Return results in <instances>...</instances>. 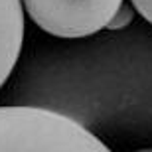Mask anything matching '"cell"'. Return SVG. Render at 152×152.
<instances>
[{
  "mask_svg": "<svg viewBox=\"0 0 152 152\" xmlns=\"http://www.w3.org/2000/svg\"><path fill=\"white\" fill-rule=\"evenodd\" d=\"M130 4L148 24H152V0H130Z\"/></svg>",
  "mask_w": 152,
  "mask_h": 152,
  "instance_id": "5b68a950",
  "label": "cell"
},
{
  "mask_svg": "<svg viewBox=\"0 0 152 152\" xmlns=\"http://www.w3.org/2000/svg\"><path fill=\"white\" fill-rule=\"evenodd\" d=\"M134 6L132 4H123L121 6V10L115 14V18L111 20V24H109V30H123L124 26H129L130 22H132V16H134Z\"/></svg>",
  "mask_w": 152,
  "mask_h": 152,
  "instance_id": "277c9868",
  "label": "cell"
},
{
  "mask_svg": "<svg viewBox=\"0 0 152 152\" xmlns=\"http://www.w3.org/2000/svg\"><path fill=\"white\" fill-rule=\"evenodd\" d=\"M0 152H113L75 118L44 107H0Z\"/></svg>",
  "mask_w": 152,
  "mask_h": 152,
  "instance_id": "6da1fadb",
  "label": "cell"
},
{
  "mask_svg": "<svg viewBox=\"0 0 152 152\" xmlns=\"http://www.w3.org/2000/svg\"><path fill=\"white\" fill-rule=\"evenodd\" d=\"M134 152H152V148H140V150H134Z\"/></svg>",
  "mask_w": 152,
  "mask_h": 152,
  "instance_id": "8992f818",
  "label": "cell"
},
{
  "mask_svg": "<svg viewBox=\"0 0 152 152\" xmlns=\"http://www.w3.org/2000/svg\"><path fill=\"white\" fill-rule=\"evenodd\" d=\"M22 0H0V89L16 67L24 44Z\"/></svg>",
  "mask_w": 152,
  "mask_h": 152,
  "instance_id": "3957f363",
  "label": "cell"
},
{
  "mask_svg": "<svg viewBox=\"0 0 152 152\" xmlns=\"http://www.w3.org/2000/svg\"><path fill=\"white\" fill-rule=\"evenodd\" d=\"M30 20L50 36L87 38L109 28L124 0H22Z\"/></svg>",
  "mask_w": 152,
  "mask_h": 152,
  "instance_id": "7a4b0ae2",
  "label": "cell"
}]
</instances>
